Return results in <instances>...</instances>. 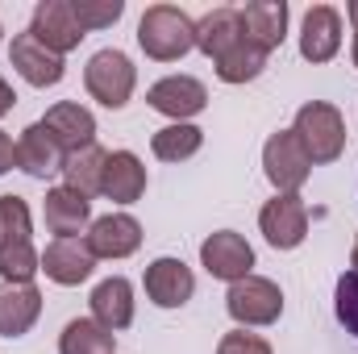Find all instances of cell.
<instances>
[{
    "instance_id": "obj_4",
    "label": "cell",
    "mask_w": 358,
    "mask_h": 354,
    "mask_svg": "<svg viewBox=\"0 0 358 354\" xmlns=\"http://www.w3.org/2000/svg\"><path fill=\"white\" fill-rule=\"evenodd\" d=\"M84 84H88L92 100H100L104 108L117 113V108L129 104V96H134V88H138V67H134V59H129L125 50L104 46V50H96V55L88 59Z\"/></svg>"
},
{
    "instance_id": "obj_32",
    "label": "cell",
    "mask_w": 358,
    "mask_h": 354,
    "mask_svg": "<svg viewBox=\"0 0 358 354\" xmlns=\"http://www.w3.org/2000/svg\"><path fill=\"white\" fill-rule=\"evenodd\" d=\"M13 104H17V92H13V84H8L4 76H0V117L13 113Z\"/></svg>"
},
{
    "instance_id": "obj_35",
    "label": "cell",
    "mask_w": 358,
    "mask_h": 354,
    "mask_svg": "<svg viewBox=\"0 0 358 354\" xmlns=\"http://www.w3.org/2000/svg\"><path fill=\"white\" fill-rule=\"evenodd\" d=\"M0 38H4V29H0Z\"/></svg>"
},
{
    "instance_id": "obj_31",
    "label": "cell",
    "mask_w": 358,
    "mask_h": 354,
    "mask_svg": "<svg viewBox=\"0 0 358 354\" xmlns=\"http://www.w3.org/2000/svg\"><path fill=\"white\" fill-rule=\"evenodd\" d=\"M13 167H17V142L0 129V176H4V171H13Z\"/></svg>"
},
{
    "instance_id": "obj_17",
    "label": "cell",
    "mask_w": 358,
    "mask_h": 354,
    "mask_svg": "<svg viewBox=\"0 0 358 354\" xmlns=\"http://www.w3.org/2000/svg\"><path fill=\"white\" fill-rule=\"evenodd\" d=\"M42 271H46V279L59 283V288H80L84 279H92L96 259H92L88 242H80V238H55V242L42 250Z\"/></svg>"
},
{
    "instance_id": "obj_34",
    "label": "cell",
    "mask_w": 358,
    "mask_h": 354,
    "mask_svg": "<svg viewBox=\"0 0 358 354\" xmlns=\"http://www.w3.org/2000/svg\"><path fill=\"white\" fill-rule=\"evenodd\" d=\"M350 267L358 271V238H355V250H350Z\"/></svg>"
},
{
    "instance_id": "obj_3",
    "label": "cell",
    "mask_w": 358,
    "mask_h": 354,
    "mask_svg": "<svg viewBox=\"0 0 358 354\" xmlns=\"http://www.w3.org/2000/svg\"><path fill=\"white\" fill-rule=\"evenodd\" d=\"M292 134L300 138L304 155L313 163H338L342 150H346V117L338 104L329 100H308L296 108V125Z\"/></svg>"
},
{
    "instance_id": "obj_33",
    "label": "cell",
    "mask_w": 358,
    "mask_h": 354,
    "mask_svg": "<svg viewBox=\"0 0 358 354\" xmlns=\"http://www.w3.org/2000/svg\"><path fill=\"white\" fill-rule=\"evenodd\" d=\"M346 17H350V25H355V50H350V59H355V67H358V0H350Z\"/></svg>"
},
{
    "instance_id": "obj_5",
    "label": "cell",
    "mask_w": 358,
    "mask_h": 354,
    "mask_svg": "<svg viewBox=\"0 0 358 354\" xmlns=\"http://www.w3.org/2000/svg\"><path fill=\"white\" fill-rule=\"evenodd\" d=\"M225 309L229 317L242 325V330H259V325H275L279 313H283V292L275 279L263 275H246L238 283H229L225 292Z\"/></svg>"
},
{
    "instance_id": "obj_2",
    "label": "cell",
    "mask_w": 358,
    "mask_h": 354,
    "mask_svg": "<svg viewBox=\"0 0 358 354\" xmlns=\"http://www.w3.org/2000/svg\"><path fill=\"white\" fill-rule=\"evenodd\" d=\"M138 46L155 63H179L187 50H196V21L176 4H150L138 21Z\"/></svg>"
},
{
    "instance_id": "obj_6",
    "label": "cell",
    "mask_w": 358,
    "mask_h": 354,
    "mask_svg": "<svg viewBox=\"0 0 358 354\" xmlns=\"http://www.w3.org/2000/svg\"><path fill=\"white\" fill-rule=\"evenodd\" d=\"M263 171H267L275 192H300L313 176V159L304 155V146L292 129H279L263 146Z\"/></svg>"
},
{
    "instance_id": "obj_24",
    "label": "cell",
    "mask_w": 358,
    "mask_h": 354,
    "mask_svg": "<svg viewBox=\"0 0 358 354\" xmlns=\"http://www.w3.org/2000/svg\"><path fill=\"white\" fill-rule=\"evenodd\" d=\"M59 354H117V334L92 317H76L59 334Z\"/></svg>"
},
{
    "instance_id": "obj_25",
    "label": "cell",
    "mask_w": 358,
    "mask_h": 354,
    "mask_svg": "<svg viewBox=\"0 0 358 354\" xmlns=\"http://www.w3.org/2000/svg\"><path fill=\"white\" fill-rule=\"evenodd\" d=\"M213 67H217V80H221V84H250V80L263 76V67H267V50H259V46L246 42V34H242V42L229 46Z\"/></svg>"
},
{
    "instance_id": "obj_15",
    "label": "cell",
    "mask_w": 358,
    "mask_h": 354,
    "mask_svg": "<svg viewBox=\"0 0 358 354\" xmlns=\"http://www.w3.org/2000/svg\"><path fill=\"white\" fill-rule=\"evenodd\" d=\"M342 50V13L334 4H313L300 21V55L308 63H329Z\"/></svg>"
},
{
    "instance_id": "obj_13",
    "label": "cell",
    "mask_w": 358,
    "mask_h": 354,
    "mask_svg": "<svg viewBox=\"0 0 358 354\" xmlns=\"http://www.w3.org/2000/svg\"><path fill=\"white\" fill-rule=\"evenodd\" d=\"M8 63H13L17 76H21L25 84H34V88H55V84L67 76V63H63L59 55H50L29 29L13 38V46H8Z\"/></svg>"
},
{
    "instance_id": "obj_1",
    "label": "cell",
    "mask_w": 358,
    "mask_h": 354,
    "mask_svg": "<svg viewBox=\"0 0 358 354\" xmlns=\"http://www.w3.org/2000/svg\"><path fill=\"white\" fill-rule=\"evenodd\" d=\"M42 255L34 250L29 204L21 196H0V283H34Z\"/></svg>"
},
{
    "instance_id": "obj_23",
    "label": "cell",
    "mask_w": 358,
    "mask_h": 354,
    "mask_svg": "<svg viewBox=\"0 0 358 354\" xmlns=\"http://www.w3.org/2000/svg\"><path fill=\"white\" fill-rule=\"evenodd\" d=\"M238 42H242V13L238 8H213L196 21V50L208 55L213 63Z\"/></svg>"
},
{
    "instance_id": "obj_28",
    "label": "cell",
    "mask_w": 358,
    "mask_h": 354,
    "mask_svg": "<svg viewBox=\"0 0 358 354\" xmlns=\"http://www.w3.org/2000/svg\"><path fill=\"white\" fill-rule=\"evenodd\" d=\"M71 13H76V21L84 25V34H88V29H108V25L121 21L125 0H71Z\"/></svg>"
},
{
    "instance_id": "obj_10",
    "label": "cell",
    "mask_w": 358,
    "mask_h": 354,
    "mask_svg": "<svg viewBox=\"0 0 358 354\" xmlns=\"http://www.w3.org/2000/svg\"><path fill=\"white\" fill-rule=\"evenodd\" d=\"M84 242H88L92 259H129L142 246V225L129 213H108V217L92 221Z\"/></svg>"
},
{
    "instance_id": "obj_18",
    "label": "cell",
    "mask_w": 358,
    "mask_h": 354,
    "mask_svg": "<svg viewBox=\"0 0 358 354\" xmlns=\"http://www.w3.org/2000/svg\"><path fill=\"white\" fill-rule=\"evenodd\" d=\"M100 196H108L113 204H138L146 196V167H142V159L134 150H113L104 159Z\"/></svg>"
},
{
    "instance_id": "obj_14",
    "label": "cell",
    "mask_w": 358,
    "mask_h": 354,
    "mask_svg": "<svg viewBox=\"0 0 358 354\" xmlns=\"http://www.w3.org/2000/svg\"><path fill=\"white\" fill-rule=\"evenodd\" d=\"M63 159H67V150L59 146V138L42 121H34V125L21 129V138H17V167L25 176H34V179L63 176Z\"/></svg>"
},
{
    "instance_id": "obj_11",
    "label": "cell",
    "mask_w": 358,
    "mask_h": 354,
    "mask_svg": "<svg viewBox=\"0 0 358 354\" xmlns=\"http://www.w3.org/2000/svg\"><path fill=\"white\" fill-rule=\"evenodd\" d=\"M146 104H150L155 113L171 117V121H187V117H196V113L208 108V88H204L196 76H167V80L150 84Z\"/></svg>"
},
{
    "instance_id": "obj_8",
    "label": "cell",
    "mask_w": 358,
    "mask_h": 354,
    "mask_svg": "<svg viewBox=\"0 0 358 354\" xmlns=\"http://www.w3.org/2000/svg\"><path fill=\"white\" fill-rule=\"evenodd\" d=\"M200 263L213 279L238 283V279L255 275V246L234 229H217V234H208L200 242Z\"/></svg>"
},
{
    "instance_id": "obj_29",
    "label": "cell",
    "mask_w": 358,
    "mask_h": 354,
    "mask_svg": "<svg viewBox=\"0 0 358 354\" xmlns=\"http://www.w3.org/2000/svg\"><path fill=\"white\" fill-rule=\"evenodd\" d=\"M334 313L346 325V334L358 338V271H346L334 288Z\"/></svg>"
},
{
    "instance_id": "obj_27",
    "label": "cell",
    "mask_w": 358,
    "mask_h": 354,
    "mask_svg": "<svg viewBox=\"0 0 358 354\" xmlns=\"http://www.w3.org/2000/svg\"><path fill=\"white\" fill-rule=\"evenodd\" d=\"M104 159H108V150H100V146H84V150L67 155V159H63V183L76 187V192H84V196L92 200V196L100 192Z\"/></svg>"
},
{
    "instance_id": "obj_20",
    "label": "cell",
    "mask_w": 358,
    "mask_h": 354,
    "mask_svg": "<svg viewBox=\"0 0 358 354\" xmlns=\"http://www.w3.org/2000/svg\"><path fill=\"white\" fill-rule=\"evenodd\" d=\"M42 125L59 138V146H63L67 155H76V150H84V146H96V117H92L80 100H59V104H50L46 117H42Z\"/></svg>"
},
{
    "instance_id": "obj_21",
    "label": "cell",
    "mask_w": 358,
    "mask_h": 354,
    "mask_svg": "<svg viewBox=\"0 0 358 354\" xmlns=\"http://www.w3.org/2000/svg\"><path fill=\"white\" fill-rule=\"evenodd\" d=\"M42 317V292L34 283H0V338H25Z\"/></svg>"
},
{
    "instance_id": "obj_22",
    "label": "cell",
    "mask_w": 358,
    "mask_h": 354,
    "mask_svg": "<svg viewBox=\"0 0 358 354\" xmlns=\"http://www.w3.org/2000/svg\"><path fill=\"white\" fill-rule=\"evenodd\" d=\"M242 13V34L246 42H255L259 50H275L283 38H287V0H255Z\"/></svg>"
},
{
    "instance_id": "obj_26",
    "label": "cell",
    "mask_w": 358,
    "mask_h": 354,
    "mask_svg": "<svg viewBox=\"0 0 358 354\" xmlns=\"http://www.w3.org/2000/svg\"><path fill=\"white\" fill-rule=\"evenodd\" d=\"M200 146H204V129H196L192 121H171V125H163V129L150 138V150H155V159H163V163H183V159H192Z\"/></svg>"
},
{
    "instance_id": "obj_12",
    "label": "cell",
    "mask_w": 358,
    "mask_h": 354,
    "mask_svg": "<svg viewBox=\"0 0 358 354\" xmlns=\"http://www.w3.org/2000/svg\"><path fill=\"white\" fill-rule=\"evenodd\" d=\"M142 283H146L150 304H159V309H183L192 300V292H196L192 267L183 263V259H171V255H163V259H155V263L146 267Z\"/></svg>"
},
{
    "instance_id": "obj_19",
    "label": "cell",
    "mask_w": 358,
    "mask_h": 354,
    "mask_svg": "<svg viewBox=\"0 0 358 354\" xmlns=\"http://www.w3.org/2000/svg\"><path fill=\"white\" fill-rule=\"evenodd\" d=\"M92 304V321H100L104 330H129L134 325V283L125 275H108L92 288L88 296Z\"/></svg>"
},
{
    "instance_id": "obj_16",
    "label": "cell",
    "mask_w": 358,
    "mask_h": 354,
    "mask_svg": "<svg viewBox=\"0 0 358 354\" xmlns=\"http://www.w3.org/2000/svg\"><path fill=\"white\" fill-rule=\"evenodd\" d=\"M42 217H46V229H50L55 238H80V234L92 225V200L84 196V192L59 183V187L46 192Z\"/></svg>"
},
{
    "instance_id": "obj_9",
    "label": "cell",
    "mask_w": 358,
    "mask_h": 354,
    "mask_svg": "<svg viewBox=\"0 0 358 354\" xmlns=\"http://www.w3.org/2000/svg\"><path fill=\"white\" fill-rule=\"evenodd\" d=\"M29 34L50 50V55H71L88 34H84V25L76 21V13H71V0H42L38 8H34V17H29Z\"/></svg>"
},
{
    "instance_id": "obj_7",
    "label": "cell",
    "mask_w": 358,
    "mask_h": 354,
    "mask_svg": "<svg viewBox=\"0 0 358 354\" xmlns=\"http://www.w3.org/2000/svg\"><path fill=\"white\" fill-rule=\"evenodd\" d=\"M259 229L275 250H296L308 238V204L300 192H275V200H267L259 213Z\"/></svg>"
},
{
    "instance_id": "obj_30",
    "label": "cell",
    "mask_w": 358,
    "mask_h": 354,
    "mask_svg": "<svg viewBox=\"0 0 358 354\" xmlns=\"http://www.w3.org/2000/svg\"><path fill=\"white\" fill-rule=\"evenodd\" d=\"M217 354H275V351H271L267 338L246 334V330H234V334H225V338L217 342Z\"/></svg>"
}]
</instances>
